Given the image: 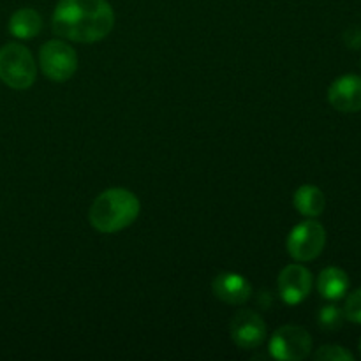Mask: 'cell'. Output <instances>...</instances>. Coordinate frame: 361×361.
<instances>
[{
    "label": "cell",
    "mask_w": 361,
    "mask_h": 361,
    "mask_svg": "<svg viewBox=\"0 0 361 361\" xmlns=\"http://www.w3.org/2000/svg\"><path fill=\"white\" fill-rule=\"evenodd\" d=\"M115 25V13L108 0H60L51 16V28L67 41H102Z\"/></svg>",
    "instance_id": "6da1fadb"
},
{
    "label": "cell",
    "mask_w": 361,
    "mask_h": 361,
    "mask_svg": "<svg viewBox=\"0 0 361 361\" xmlns=\"http://www.w3.org/2000/svg\"><path fill=\"white\" fill-rule=\"evenodd\" d=\"M140 210V200L130 190L113 187L95 197L88 212V221L99 233H116L129 228L137 219Z\"/></svg>",
    "instance_id": "7a4b0ae2"
},
{
    "label": "cell",
    "mask_w": 361,
    "mask_h": 361,
    "mask_svg": "<svg viewBox=\"0 0 361 361\" xmlns=\"http://www.w3.org/2000/svg\"><path fill=\"white\" fill-rule=\"evenodd\" d=\"M37 76V63L30 49L18 42L0 48V80L14 90H27Z\"/></svg>",
    "instance_id": "3957f363"
},
{
    "label": "cell",
    "mask_w": 361,
    "mask_h": 361,
    "mask_svg": "<svg viewBox=\"0 0 361 361\" xmlns=\"http://www.w3.org/2000/svg\"><path fill=\"white\" fill-rule=\"evenodd\" d=\"M39 66L46 78L56 83L71 80L78 69V55L73 46L60 39L44 42L39 51Z\"/></svg>",
    "instance_id": "277c9868"
},
{
    "label": "cell",
    "mask_w": 361,
    "mask_h": 361,
    "mask_svg": "<svg viewBox=\"0 0 361 361\" xmlns=\"http://www.w3.org/2000/svg\"><path fill=\"white\" fill-rule=\"evenodd\" d=\"M326 245V231L317 221H303L291 229L288 236L289 256L300 263L312 261Z\"/></svg>",
    "instance_id": "5b68a950"
},
{
    "label": "cell",
    "mask_w": 361,
    "mask_h": 361,
    "mask_svg": "<svg viewBox=\"0 0 361 361\" xmlns=\"http://www.w3.org/2000/svg\"><path fill=\"white\" fill-rule=\"evenodd\" d=\"M312 351V337L302 326L286 324L279 328L270 341V355L275 360L300 361L305 360Z\"/></svg>",
    "instance_id": "8992f818"
},
{
    "label": "cell",
    "mask_w": 361,
    "mask_h": 361,
    "mask_svg": "<svg viewBox=\"0 0 361 361\" xmlns=\"http://www.w3.org/2000/svg\"><path fill=\"white\" fill-rule=\"evenodd\" d=\"M231 338L238 348L242 349H256L259 348L267 337V324L263 317L257 312L249 309L238 310L233 316L231 326Z\"/></svg>",
    "instance_id": "52a82bcc"
},
{
    "label": "cell",
    "mask_w": 361,
    "mask_h": 361,
    "mask_svg": "<svg viewBox=\"0 0 361 361\" xmlns=\"http://www.w3.org/2000/svg\"><path fill=\"white\" fill-rule=\"evenodd\" d=\"M279 295L288 305H298L312 291V274L303 264H289L279 275Z\"/></svg>",
    "instance_id": "ba28073f"
},
{
    "label": "cell",
    "mask_w": 361,
    "mask_h": 361,
    "mask_svg": "<svg viewBox=\"0 0 361 361\" xmlns=\"http://www.w3.org/2000/svg\"><path fill=\"white\" fill-rule=\"evenodd\" d=\"M328 101L337 111L356 113L361 111V76L345 74L337 78L330 85Z\"/></svg>",
    "instance_id": "9c48e42d"
},
{
    "label": "cell",
    "mask_w": 361,
    "mask_h": 361,
    "mask_svg": "<svg viewBox=\"0 0 361 361\" xmlns=\"http://www.w3.org/2000/svg\"><path fill=\"white\" fill-rule=\"evenodd\" d=\"M214 295L228 305H242L252 295V286L243 275L226 271L219 274L212 282Z\"/></svg>",
    "instance_id": "30bf717a"
},
{
    "label": "cell",
    "mask_w": 361,
    "mask_h": 361,
    "mask_svg": "<svg viewBox=\"0 0 361 361\" xmlns=\"http://www.w3.org/2000/svg\"><path fill=\"white\" fill-rule=\"evenodd\" d=\"M349 289V277L342 268L328 267L317 277V291L324 300H335L344 298L345 293Z\"/></svg>",
    "instance_id": "8fae6325"
},
{
    "label": "cell",
    "mask_w": 361,
    "mask_h": 361,
    "mask_svg": "<svg viewBox=\"0 0 361 361\" xmlns=\"http://www.w3.org/2000/svg\"><path fill=\"white\" fill-rule=\"evenodd\" d=\"M295 208L303 215V217H317L324 212L326 207V197H324L323 190L316 185H302L295 192L293 197Z\"/></svg>",
    "instance_id": "7c38bea8"
},
{
    "label": "cell",
    "mask_w": 361,
    "mask_h": 361,
    "mask_svg": "<svg viewBox=\"0 0 361 361\" xmlns=\"http://www.w3.org/2000/svg\"><path fill=\"white\" fill-rule=\"evenodd\" d=\"M42 18L41 14L30 7L18 9L9 20V32L18 39H34L41 32Z\"/></svg>",
    "instance_id": "4fadbf2b"
},
{
    "label": "cell",
    "mask_w": 361,
    "mask_h": 361,
    "mask_svg": "<svg viewBox=\"0 0 361 361\" xmlns=\"http://www.w3.org/2000/svg\"><path fill=\"white\" fill-rule=\"evenodd\" d=\"M345 316H344V310H341L338 307L335 305H326L319 310V316H317V323L323 330L328 331H334L338 330L344 323Z\"/></svg>",
    "instance_id": "5bb4252c"
},
{
    "label": "cell",
    "mask_w": 361,
    "mask_h": 361,
    "mask_svg": "<svg viewBox=\"0 0 361 361\" xmlns=\"http://www.w3.org/2000/svg\"><path fill=\"white\" fill-rule=\"evenodd\" d=\"M314 360L317 361H353L355 356L342 345H323L314 353Z\"/></svg>",
    "instance_id": "9a60e30c"
},
{
    "label": "cell",
    "mask_w": 361,
    "mask_h": 361,
    "mask_svg": "<svg viewBox=\"0 0 361 361\" xmlns=\"http://www.w3.org/2000/svg\"><path fill=\"white\" fill-rule=\"evenodd\" d=\"M344 316L351 323L361 324V288L348 296L344 305Z\"/></svg>",
    "instance_id": "2e32d148"
},
{
    "label": "cell",
    "mask_w": 361,
    "mask_h": 361,
    "mask_svg": "<svg viewBox=\"0 0 361 361\" xmlns=\"http://www.w3.org/2000/svg\"><path fill=\"white\" fill-rule=\"evenodd\" d=\"M344 41L349 48L353 49H358L361 48V28H349L344 35Z\"/></svg>",
    "instance_id": "e0dca14e"
},
{
    "label": "cell",
    "mask_w": 361,
    "mask_h": 361,
    "mask_svg": "<svg viewBox=\"0 0 361 361\" xmlns=\"http://www.w3.org/2000/svg\"><path fill=\"white\" fill-rule=\"evenodd\" d=\"M360 353H361V338H360Z\"/></svg>",
    "instance_id": "ac0fdd59"
}]
</instances>
